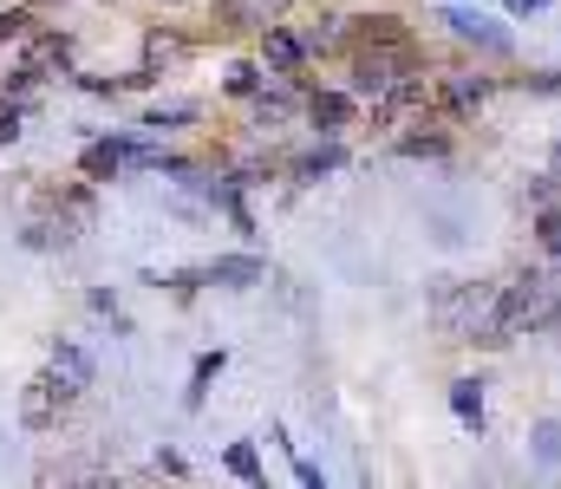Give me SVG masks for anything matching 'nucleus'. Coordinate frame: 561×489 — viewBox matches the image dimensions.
Wrapping results in <instances>:
<instances>
[{"label": "nucleus", "instance_id": "obj_6", "mask_svg": "<svg viewBox=\"0 0 561 489\" xmlns=\"http://www.w3.org/2000/svg\"><path fill=\"white\" fill-rule=\"evenodd\" d=\"M450 26H457L463 39H483V46H503V33H490V20H477V13H450Z\"/></svg>", "mask_w": 561, "mask_h": 489}, {"label": "nucleus", "instance_id": "obj_9", "mask_svg": "<svg viewBox=\"0 0 561 489\" xmlns=\"http://www.w3.org/2000/svg\"><path fill=\"white\" fill-rule=\"evenodd\" d=\"M450 405H457V418H463V424H477V418H483V392H477V385H457V392H450Z\"/></svg>", "mask_w": 561, "mask_h": 489}, {"label": "nucleus", "instance_id": "obj_11", "mask_svg": "<svg viewBox=\"0 0 561 489\" xmlns=\"http://www.w3.org/2000/svg\"><path fill=\"white\" fill-rule=\"evenodd\" d=\"M229 470H236L242 484H255V477H262V464H255V451H249V444H229Z\"/></svg>", "mask_w": 561, "mask_h": 489}, {"label": "nucleus", "instance_id": "obj_7", "mask_svg": "<svg viewBox=\"0 0 561 489\" xmlns=\"http://www.w3.org/2000/svg\"><path fill=\"white\" fill-rule=\"evenodd\" d=\"M118 163H125V151H118V144H92V151H85V176H112Z\"/></svg>", "mask_w": 561, "mask_h": 489}, {"label": "nucleus", "instance_id": "obj_12", "mask_svg": "<svg viewBox=\"0 0 561 489\" xmlns=\"http://www.w3.org/2000/svg\"><path fill=\"white\" fill-rule=\"evenodd\" d=\"M255 85H262V79H255V66H236V72H229V92H242V98H249Z\"/></svg>", "mask_w": 561, "mask_h": 489}, {"label": "nucleus", "instance_id": "obj_3", "mask_svg": "<svg viewBox=\"0 0 561 489\" xmlns=\"http://www.w3.org/2000/svg\"><path fill=\"white\" fill-rule=\"evenodd\" d=\"M287 0H216V26L222 33H249V26H268Z\"/></svg>", "mask_w": 561, "mask_h": 489}, {"label": "nucleus", "instance_id": "obj_8", "mask_svg": "<svg viewBox=\"0 0 561 489\" xmlns=\"http://www.w3.org/2000/svg\"><path fill=\"white\" fill-rule=\"evenodd\" d=\"M262 275V261H216V275L209 281H229V288H242V281H255Z\"/></svg>", "mask_w": 561, "mask_h": 489}, {"label": "nucleus", "instance_id": "obj_13", "mask_svg": "<svg viewBox=\"0 0 561 489\" xmlns=\"http://www.w3.org/2000/svg\"><path fill=\"white\" fill-rule=\"evenodd\" d=\"M561 457V424H549V431H542V464H556Z\"/></svg>", "mask_w": 561, "mask_h": 489}, {"label": "nucleus", "instance_id": "obj_1", "mask_svg": "<svg viewBox=\"0 0 561 489\" xmlns=\"http://www.w3.org/2000/svg\"><path fill=\"white\" fill-rule=\"evenodd\" d=\"M412 72H419V46H412L405 20H392V13L359 20V53H353V79H359V92L379 98V92H392V85L412 79Z\"/></svg>", "mask_w": 561, "mask_h": 489}, {"label": "nucleus", "instance_id": "obj_2", "mask_svg": "<svg viewBox=\"0 0 561 489\" xmlns=\"http://www.w3.org/2000/svg\"><path fill=\"white\" fill-rule=\"evenodd\" d=\"M549 321H556V288H549V281H516V288H503V301L490 307L483 339L503 346V339H516V333H529V326H549Z\"/></svg>", "mask_w": 561, "mask_h": 489}, {"label": "nucleus", "instance_id": "obj_5", "mask_svg": "<svg viewBox=\"0 0 561 489\" xmlns=\"http://www.w3.org/2000/svg\"><path fill=\"white\" fill-rule=\"evenodd\" d=\"M300 53H307V39H294V33H275V26H268V66L294 72V66H300Z\"/></svg>", "mask_w": 561, "mask_h": 489}, {"label": "nucleus", "instance_id": "obj_4", "mask_svg": "<svg viewBox=\"0 0 561 489\" xmlns=\"http://www.w3.org/2000/svg\"><path fill=\"white\" fill-rule=\"evenodd\" d=\"M66 398H72V392H66L59 379H33V385H26L20 418H26V424H53V411H66Z\"/></svg>", "mask_w": 561, "mask_h": 489}, {"label": "nucleus", "instance_id": "obj_10", "mask_svg": "<svg viewBox=\"0 0 561 489\" xmlns=\"http://www.w3.org/2000/svg\"><path fill=\"white\" fill-rule=\"evenodd\" d=\"M313 125H346V98L320 92V98H313Z\"/></svg>", "mask_w": 561, "mask_h": 489}, {"label": "nucleus", "instance_id": "obj_14", "mask_svg": "<svg viewBox=\"0 0 561 489\" xmlns=\"http://www.w3.org/2000/svg\"><path fill=\"white\" fill-rule=\"evenodd\" d=\"M542 235H549V248H561V216H549V222H542Z\"/></svg>", "mask_w": 561, "mask_h": 489}, {"label": "nucleus", "instance_id": "obj_15", "mask_svg": "<svg viewBox=\"0 0 561 489\" xmlns=\"http://www.w3.org/2000/svg\"><path fill=\"white\" fill-rule=\"evenodd\" d=\"M33 7H53V0H33Z\"/></svg>", "mask_w": 561, "mask_h": 489}]
</instances>
